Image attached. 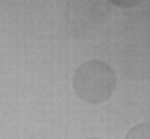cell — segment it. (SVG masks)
<instances>
[{"label": "cell", "instance_id": "7a4b0ae2", "mask_svg": "<svg viewBox=\"0 0 150 139\" xmlns=\"http://www.w3.org/2000/svg\"><path fill=\"white\" fill-rule=\"evenodd\" d=\"M126 139H150V124H138L126 134Z\"/></svg>", "mask_w": 150, "mask_h": 139}, {"label": "cell", "instance_id": "6da1fadb", "mask_svg": "<svg viewBox=\"0 0 150 139\" xmlns=\"http://www.w3.org/2000/svg\"><path fill=\"white\" fill-rule=\"evenodd\" d=\"M116 84L117 79L112 67L102 60H88L81 64L73 76L76 96L91 105L107 101L116 89Z\"/></svg>", "mask_w": 150, "mask_h": 139}, {"label": "cell", "instance_id": "3957f363", "mask_svg": "<svg viewBox=\"0 0 150 139\" xmlns=\"http://www.w3.org/2000/svg\"><path fill=\"white\" fill-rule=\"evenodd\" d=\"M112 5H117V7H122V9H131V7H136L142 0H109Z\"/></svg>", "mask_w": 150, "mask_h": 139}]
</instances>
